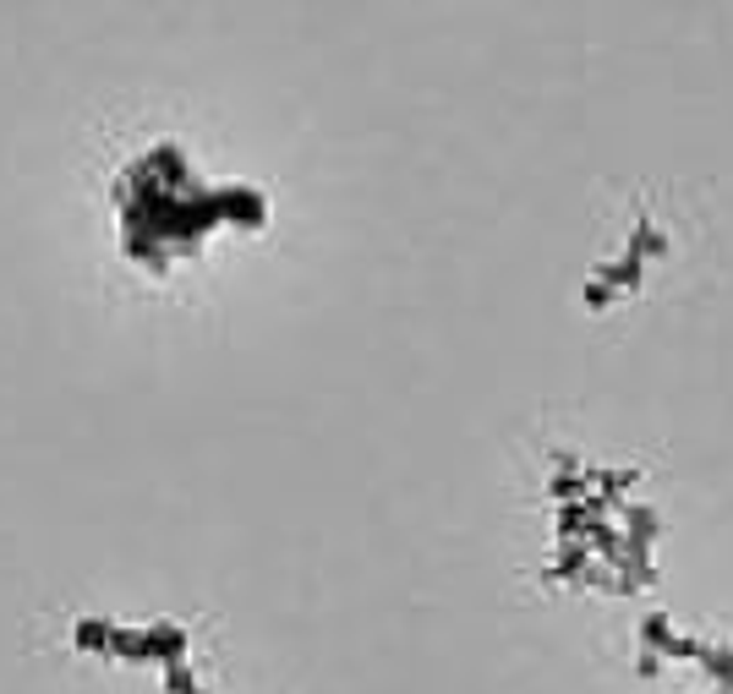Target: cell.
I'll list each match as a JSON object with an SVG mask.
<instances>
[{
    "label": "cell",
    "mask_w": 733,
    "mask_h": 694,
    "mask_svg": "<svg viewBox=\"0 0 733 694\" xmlns=\"http://www.w3.org/2000/svg\"><path fill=\"white\" fill-rule=\"evenodd\" d=\"M72 639H78V650L105 656V650H110V623H78V629H72Z\"/></svg>",
    "instance_id": "6da1fadb"
}]
</instances>
